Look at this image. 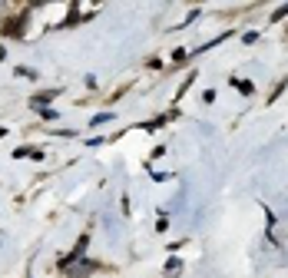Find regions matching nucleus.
Returning a JSON list of instances; mask_svg holds the SVG:
<instances>
[{"mask_svg": "<svg viewBox=\"0 0 288 278\" xmlns=\"http://www.w3.org/2000/svg\"><path fill=\"white\" fill-rule=\"evenodd\" d=\"M3 136H7V129H0V139H3Z\"/></svg>", "mask_w": 288, "mask_h": 278, "instance_id": "12", "label": "nucleus"}, {"mask_svg": "<svg viewBox=\"0 0 288 278\" xmlns=\"http://www.w3.org/2000/svg\"><path fill=\"white\" fill-rule=\"evenodd\" d=\"M27 20H30V13H27V10L17 13V17H7V20H3V27H0V34H3V37H23Z\"/></svg>", "mask_w": 288, "mask_h": 278, "instance_id": "1", "label": "nucleus"}, {"mask_svg": "<svg viewBox=\"0 0 288 278\" xmlns=\"http://www.w3.org/2000/svg\"><path fill=\"white\" fill-rule=\"evenodd\" d=\"M56 93H60V89H46V93H37L34 100H30V106H43V103H53V100H56Z\"/></svg>", "mask_w": 288, "mask_h": 278, "instance_id": "3", "label": "nucleus"}, {"mask_svg": "<svg viewBox=\"0 0 288 278\" xmlns=\"http://www.w3.org/2000/svg\"><path fill=\"white\" fill-rule=\"evenodd\" d=\"M186 56H189V53H186V50H182V46H179V50H172V60H176V63H182Z\"/></svg>", "mask_w": 288, "mask_h": 278, "instance_id": "9", "label": "nucleus"}, {"mask_svg": "<svg viewBox=\"0 0 288 278\" xmlns=\"http://www.w3.org/2000/svg\"><path fill=\"white\" fill-rule=\"evenodd\" d=\"M23 156H30V159H43V149H30V146H20V149H13V159H23Z\"/></svg>", "mask_w": 288, "mask_h": 278, "instance_id": "2", "label": "nucleus"}, {"mask_svg": "<svg viewBox=\"0 0 288 278\" xmlns=\"http://www.w3.org/2000/svg\"><path fill=\"white\" fill-rule=\"evenodd\" d=\"M37 113H40V116H43V119H60V116H56V110H46V106H37Z\"/></svg>", "mask_w": 288, "mask_h": 278, "instance_id": "8", "label": "nucleus"}, {"mask_svg": "<svg viewBox=\"0 0 288 278\" xmlns=\"http://www.w3.org/2000/svg\"><path fill=\"white\" fill-rule=\"evenodd\" d=\"M288 17V3H282V7H278L275 13H272V23H278V20H285Z\"/></svg>", "mask_w": 288, "mask_h": 278, "instance_id": "6", "label": "nucleus"}, {"mask_svg": "<svg viewBox=\"0 0 288 278\" xmlns=\"http://www.w3.org/2000/svg\"><path fill=\"white\" fill-rule=\"evenodd\" d=\"M255 40H258V30H248V34L242 37V43H255Z\"/></svg>", "mask_w": 288, "mask_h": 278, "instance_id": "10", "label": "nucleus"}, {"mask_svg": "<svg viewBox=\"0 0 288 278\" xmlns=\"http://www.w3.org/2000/svg\"><path fill=\"white\" fill-rule=\"evenodd\" d=\"M232 86L239 89L242 96H252V93H255V86H252V83H248V79H235V77H232Z\"/></svg>", "mask_w": 288, "mask_h": 278, "instance_id": "4", "label": "nucleus"}, {"mask_svg": "<svg viewBox=\"0 0 288 278\" xmlns=\"http://www.w3.org/2000/svg\"><path fill=\"white\" fill-rule=\"evenodd\" d=\"M93 3H100V0H93Z\"/></svg>", "mask_w": 288, "mask_h": 278, "instance_id": "13", "label": "nucleus"}, {"mask_svg": "<svg viewBox=\"0 0 288 278\" xmlns=\"http://www.w3.org/2000/svg\"><path fill=\"white\" fill-rule=\"evenodd\" d=\"M17 77H23V79H37V70H30V67H17Z\"/></svg>", "mask_w": 288, "mask_h": 278, "instance_id": "7", "label": "nucleus"}, {"mask_svg": "<svg viewBox=\"0 0 288 278\" xmlns=\"http://www.w3.org/2000/svg\"><path fill=\"white\" fill-rule=\"evenodd\" d=\"M113 119V113H96L93 119H89V126H103V122H110Z\"/></svg>", "mask_w": 288, "mask_h": 278, "instance_id": "5", "label": "nucleus"}, {"mask_svg": "<svg viewBox=\"0 0 288 278\" xmlns=\"http://www.w3.org/2000/svg\"><path fill=\"white\" fill-rule=\"evenodd\" d=\"M3 7H7V3H3V0H0V17H3Z\"/></svg>", "mask_w": 288, "mask_h": 278, "instance_id": "11", "label": "nucleus"}]
</instances>
